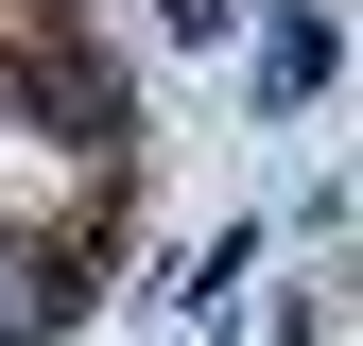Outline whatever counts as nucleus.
<instances>
[{
	"label": "nucleus",
	"mask_w": 363,
	"mask_h": 346,
	"mask_svg": "<svg viewBox=\"0 0 363 346\" xmlns=\"http://www.w3.org/2000/svg\"><path fill=\"white\" fill-rule=\"evenodd\" d=\"M69 312H86V260L69 242H0V346H52Z\"/></svg>",
	"instance_id": "obj_1"
},
{
	"label": "nucleus",
	"mask_w": 363,
	"mask_h": 346,
	"mask_svg": "<svg viewBox=\"0 0 363 346\" xmlns=\"http://www.w3.org/2000/svg\"><path fill=\"white\" fill-rule=\"evenodd\" d=\"M259 86L311 104V86H329V18H277V35H259Z\"/></svg>",
	"instance_id": "obj_2"
}]
</instances>
